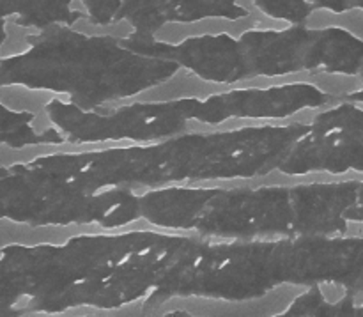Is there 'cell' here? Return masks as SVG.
Returning a JSON list of instances; mask_svg holds the SVG:
<instances>
[{
  "label": "cell",
  "mask_w": 363,
  "mask_h": 317,
  "mask_svg": "<svg viewBox=\"0 0 363 317\" xmlns=\"http://www.w3.org/2000/svg\"><path fill=\"white\" fill-rule=\"evenodd\" d=\"M184 0H121L112 23L130 21V41H147L165 23H183Z\"/></svg>",
  "instance_id": "obj_2"
},
{
  "label": "cell",
  "mask_w": 363,
  "mask_h": 317,
  "mask_svg": "<svg viewBox=\"0 0 363 317\" xmlns=\"http://www.w3.org/2000/svg\"><path fill=\"white\" fill-rule=\"evenodd\" d=\"M312 6V9H323L330 11V13L335 14H344L347 11L360 9L362 4L360 0H308Z\"/></svg>",
  "instance_id": "obj_6"
},
{
  "label": "cell",
  "mask_w": 363,
  "mask_h": 317,
  "mask_svg": "<svg viewBox=\"0 0 363 317\" xmlns=\"http://www.w3.org/2000/svg\"><path fill=\"white\" fill-rule=\"evenodd\" d=\"M252 2L264 16L287 21L291 25H305L314 13L308 0H252Z\"/></svg>",
  "instance_id": "obj_4"
},
{
  "label": "cell",
  "mask_w": 363,
  "mask_h": 317,
  "mask_svg": "<svg viewBox=\"0 0 363 317\" xmlns=\"http://www.w3.org/2000/svg\"><path fill=\"white\" fill-rule=\"evenodd\" d=\"M238 52L243 80L300 69L360 77L362 69V39L342 27L252 28L238 39Z\"/></svg>",
  "instance_id": "obj_1"
},
{
  "label": "cell",
  "mask_w": 363,
  "mask_h": 317,
  "mask_svg": "<svg viewBox=\"0 0 363 317\" xmlns=\"http://www.w3.org/2000/svg\"><path fill=\"white\" fill-rule=\"evenodd\" d=\"M73 0H0V20L14 16L18 27L46 28L73 25L82 14L71 9Z\"/></svg>",
  "instance_id": "obj_3"
},
{
  "label": "cell",
  "mask_w": 363,
  "mask_h": 317,
  "mask_svg": "<svg viewBox=\"0 0 363 317\" xmlns=\"http://www.w3.org/2000/svg\"><path fill=\"white\" fill-rule=\"evenodd\" d=\"M91 23L112 25L113 14L119 7L121 0H82Z\"/></svg>",
  "instance_id": "obj_5"
}]
</instances>
